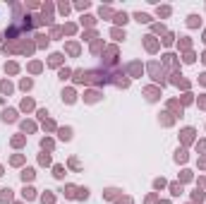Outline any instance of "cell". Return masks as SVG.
<instances>
[{
    "label": "cell",
    "mask_w": 206,
    "mask_h": 204,
    "mask_svg": "<svg viewBox=\"0 0 206 204\" xmlns=\"http://www.w3.org/2000/svg\"><path fill=\"white\" fill-rule=\"evenodd\" d=\"M63 99H65L67 103H72V101H74V91H72V89H67V91H63Z\"/></svg>",
    "instance_id": "cell-10"
},
{
    "label": "cell",
    "mask_w": 206,
    "mask_h": 204,
    "mask_svg": "<svg viewBox=\"0 0 206 204\" xmlns=\"http://www.w3.org/2000/svg\"><path fill=\"white\" fill-rule=\"evenodd\" d=\"M127 72H130V74H139V72H141V65H139V63H130V65H127Z\"/></svg>",
    "instance_id": "cell-6"
},
{
    "label": "cell",
    "mask_w": 206,
    "mask_h": 204,
    "mask_svg": "<svg viewBox=\"0 0 206 204\" xmlns=\"http://www.w3.org/2000/svg\"><path fill=\"white\" fill-rule=\"evenodd\" d=\"M115 22H117V24H125V22H127V15H125V12H122V15H115Z\"/></svg>",
    "instance_id": "cell-20"
},
{
    "label": "cell",
    "mask_w": 206,
    "mask_h": 204,
    "mask_svg": "<svg viewBox=\"0 0 206 204\" xmlns=\"http://www.w3.org/2000/svg\"><path fill=\"white\" fill-rule=\"evenodd\" d=\"M0 197H2V202H10V199H12V190H2Z\"/></svg>",
    "instance_id": "cell-15"
},
{
    "label": "cell",
    "mask_w": 206,
    "mask_h": 204,
    "mask_svg": "<svg viewBox=\"0 0 206 204\" xmlns=\"http://www.w3.org/2000/svg\"><path fill=\"white\" fill-rule=\"evenodd\" d=\"M170 190H172V195H180V192H182V187H180L177 183H175V185H170Z\"/></svg>",
    "instance_id": "cell-29"
},
{
    "label": "cell",
    "mask_w": 206,
    "mask_h": 204,
    "mask_svg": "<svg viewBox=\"0 0 206 204\" xmlns=\"http://www.w3.org/2000/svg\"><path fill=\"white\" fill-rule=\"evenodd\" d=\"M67 51L72 53V55H77V53H79V46H77V43H69V46H67Z\"/></svg>",
    "instance_id": "cell-22"
},
{
    "label": "cell",
    "mask_w": 206,
    "mask_h": 204,
    "mask_svg": "<svg viewBox=\"0 0 206 204\" xmlns=\"http://www.w3.org/2000/svg\"><path fill=\"white\" fill-rule=\"evenodd\" d=\"M38 161L46 166V163H50V156H48V154H41V156H38Z\"/></svg>",
    "instance_id": "cell-24"
},
{
    "label": "cell",
    "mask_w": 206,
    "mask_h": 204,
    "mask_svg": "<svg viewBox=\"0 0 206 204\" xmlns=\"http://www.w3.org/2000/svg\"><path fill=\"white\" fill-rule=\"evenodd\" d=\"M5 72H10V74H14V72H17V63H10V65H5Z\"/></svg>",
    "instance_id": "cell-19"
},
{
    "label": "cell",
    "mask_w": 206,
    "mask_h": 204,
    "mask_svg": "<svg viewBox=\"0 0 206 204\" xmlns=\"http://www.w3.org/2000/svg\"><path fill=\"white\" fill-rule=\"evenodd\" d=\"M0 175H2V168H0Z\"/></svg>",
    "instance_id": "cell-39"
},
{
    "label": "cell",
    "mask_w": 206,
    "mask_h": 204,
    "mask_svg": "<svg viewBox=\"0 0 206 204\" xmlns=\"http://www.w3.org/2000/svg\"><path fill=\"white\" fill-rule=\"evenodd\" d=\"M91 51H94V53H98V51H101V41H96V43H91Z\"/></svg>",
    "instance_id": "cell-31"
},
{
    "label": "cell",
    "mask_w": 206,
    "mask_h": 204,
    "mask_svg": "<svg viewBox=\"0 0 206 204\" xmlns=\"http://www.w3.org/2000/svg\"><path fill=\"white\" fill-rule=\"evenodd\" d=\"M60 63H63V55H60V53H53V55H50V65H53V67H58Z\"/></svg>",
    "instance_id": "cell-7"
},
{
    "label": "cell",
    "mask_w": 206,
    "mask_h": 204,
    "mask_svg": "<svg viewBox=\"0 0 206 204\" xmlns=\"http://www.w3.org/2000/svg\"><path fill=\"white\" fill-rule=\"evenodd\" d=\"M199 106H201V108H206V96H204V99H199Z\"/></svg>",
    "instance_id": "cell-35"
},
{
    "label": "cell",
    "mask_w": 206,
    "mask_h": 204,
    "mask_svg": "<svg viewBox=\"0 0 206 204\" xmlns=\"http://www.w3.org/2000/svg\"><path fill=\"white\" fill-rule=\"evenodd\" d=\"M175 159H177V161H187V151H185V149H180V151H177V156H175Z\"/></svg>",
    "instance_id": "cell-21"
},
{
    "label": "cell",
    "mask_w": 206,
    "mask_h": 204,
    "mask_svg": "<svg viewBox=\"0 0 206 204\" xmlns=\"http://www.w3.org/2000/svg\"><path fill=\"white\" fill-rule=\"evenodd\" d=\"M60 139H65V142L72 139V130H69V127H60Z\"/></svg>",
    "instance_id": "cell-8"
},
{
    "label": "cell",
    "mask_w": 206,
    "mask_h": 204,
    "mask_svg": "<svg viewBox=\"0 0 206 204\" xmlns=\"http://www.w3.org/2000/svg\"><path fill=\"white\" fill-rule=\"evenodd\" d=\"M113 38H117V41H122V38H125V31H120V29H113Z\"/></svg>",
    "instance_id": "cell-18"
},
{
    "label": "cell",
    "mask_w": 206,
    "mask_h": 204,
    "mask_svg": "<svg viewBox=\"0 0 206 204\" xmlns=\"http://www.w3.org/2000/svg\"><path fill=\"white\" fill-rule=\"evenodd\" d=\"M158 15H163V17L170 15V7H158Z\"/></svg>",
    "instance_id": "cell-30"
},
{
    "label": "cell",
    "mask_w": 206,
    "mask_h": 204,
    "mask_svg": "<svg viewBox=\"0 0 206 204\" xmlns=\"http://www.w3.org/2000/svg\"><path fill=\"white\" fill-rule=\"evenodd\" d=\"M197 24H199V17L192 15V17H189V27H197Z\"/></svg>",
    "instance_id": "cell-27"
},
{
    "label": "cell",
    "mask_w": 206,
    "mask_h": 204,
    "mask_svg": "<svg viewBox=\"0 0 206 204\" xmlns=\"http://www.w3.org/2000/svg\"><path fill=\"white\" fill-rule=\"evenodd\" d=\"M199 166H206V159H201V163H199Z\"/></svg>",
    "instance_id": "cell-37"
},
{
    "label": "cell",
    "mask_w": 206,
    "mask_h": 204,
    "mask_svg": "<svg viewBox=\"0 0 206 204\" xmlns=\"http://www.w3.org/2000/svg\"><path fill=\"white\" fill-rule=\"evenodd\" d=\"M194 199H197V202H201V199H204V192H201V190H197V192H194Z\"/></svg>",
    "instance_id": "cell-32"
},
{
    "label": "cell",
    "mask_w": 206,
    "mask_h": 204,
    "mask_svg": "<svg viewBox=\"0 0 206 204\" xmlns=\"http://www.w3.org/2000/svg\"><path fill=\"white\" fill-rule=\"evenodd\" d=\"M199 149H201V151H206V142H201V144H199Z\"/></svg>",
    "instance_id": "cell-36"
},
{
    "label": "cell",
    "mask_w": 206,
    "mask_h": 204,
    "mask_svg": "<svg viewBox=\"0 0 206 204\" xmlns=\"http://www.w3.org/2000/svg\"><path fill=\"white\" fill-rule=\"evenodd\" d=\"M0 89H2V94H10V91H12V84H10V82H2Z\"/></svg>",
    "instance_id": "cell-14"
},
{
    "label": "cell",
    "mask_w": 206,
    "mask_h": 204,
    "mask_svg": "<svg viewBox=\"0 0 206 204\" xmlns=\"http://www.w3.org/2000/svg\"><path fill=\"white\" fill-rule=\"evenodd\" d=\"M204 41H206V38H204Z\"/></svg>",
    "instance_id": "cell-40"
},
{
    "label": "cell",
    "mask_w": 206,
    "mask_h": 204,
    "mask_svg": "<svg viewBox=\"0 0 206 204\" xmlns=\"http://www.w3.org/2000/svg\"><path fill=\"white\" fill-rule=\"evenodd\" d=\"M144 94H146V99H149V101H156V99H158V89H153V87L144 89Z\"/></svg>",
    "instance_id": "cell-4"
},
{
    "label": "cell",
    "mask_w": 206,
    "mask_h": 204,
    "mask_svg": "<svg viewBox=\"0 0 206 204\" xmlns=\"http://www.w3.org/2000/svg\"><path fill=\"white\" fill-rule=\"evenodd\" d=\"M34 175H36L34 168H24L22 170V180H24V183H27V180H34Z\"/></svg>",
    "instance_id": "cell-5"
},
{
    "label": "cell",
    "mask_w": 206,
    "mask_h": 204,
    "mask_svg": "<svg viewBox=\"0 0 206 204\" xmlns=\"http://www.w3.org/2000/svg\"><path fill=\"white\" fill-rule=\"evenodd\" d=\"M69 77V70H60V79H67Z\"/></svg>",
    "instance_id": "cell-33"
},
{
    "label": "cell",
    "mask_w": 206,
    "mask_h": 204,
    "mask_svg": "<svg viewBox=\"0 0 206 204\" xmlns=\"http://www.w3.org/2000/svg\"><path fill=\"white\" fill-rule=\"evenodd\" d=\"M192 137H194V130H192V127H185V130H182V142H185V144H189Z\"/></svg>",
    "instance_id": "cell-3"
},
{
    "label": "cell",
    "mask_w": 206,
    "mask_h": 204,
    "mask_svg": "<svg viewBox=\"0 0 206 204\" xmlns=\"http://www.w3.org/2000/svg\"><path fill=\"white\" fill-rule=\"evenodd\" d=\"M34 197H36L34 187H24V199H34Z\"/></svg>",
    "instance_id": "cell-9"
},
{
    "label": "cell",
    "mask_w": 206,
    "mask_h": 204,
    "mask_svg": "<svg viewBox=\"0 0 206 204\" xmlns=\"http://www.w3.org/2000/svg\"><path fill=\"white\" fill-rule=\"evenodd\" d=\"M117 192H120V190H115V187L105 190V199H115V197H117Z\"/></svg>",
    "instance_id": "cell-11"
},
{
    "label": "cell",
    "mask_w": 206,
    "mask_h": 204,
    "mask_svg": "<svg viewBox=\"0 0 206 204\" xmlns=\"http://www.w3.org/2000/svg\"><path fill=\"white\" fill-rule=\"evenodd\" d=\"M53 175H55V178H63V175H65V168H63V166H55V168H53Z\"/></svg>",
    "instance_id": "cell-13"
},
{
    "label": "cell",
    "mask_w": 206,
    "mask_h": 204,
    "mask_svg": "<svg viewBox=\"0 0 206 204\" xmlns=\"http://www.w3.org/2000/svg\"><path fill=\"white\" fill-rule=\"evenodd\" d=\"M77 197H79V199H86V197H89V190H86V187H82V190H79V195H77Z\"/></svg>",
    "instance_id": "cell-25"
},
{
    "label": "cell",
    "mask_w": 206,
    "mask_h": 204,
    "mask_svg": "<svg viewBox=\"0 0 206 204\" xmlns=\"http://www.w3.org/2000/svg\"><path fill=\"white\" fill-rule=\"evenodd\" d=\"M2 120H5V123H14V120H17V110H12V108H7V110L2 113Z\"/></svg>",
    "instance_id": "cell-2"
},
{
    "label": "cell",
    "mask_w": 206,
    "mask_h": 204,
    "mask_svg": "<svg viewBox=\"0 0 206 204\" xmlns=\"http://www.w3.org/2000/svg\"><path fill=\"white\" fill-rule=\"evenodd\" d=\"M41 146H43V149H53V142H50V139H43Z\"/></svg>",
    "instance_id": "cell-28"
},
{
    "label": "cell",
    "mask_w": 206,
    "mask_h": 204,
    "mask_svg": "<svg viewBox=\"0 0 206 204\" xmlns=\"http://www.w3.org/2000/svg\"><path fill=\"white\" fill-rule=\"evenodd\" d=\"M149 72L153 74V79H156V82H163V77H161V74H163V67H161L158 63H151V65H149Z\"/></svg>",
    "instance_id": "cell-1"
},
{
    "label": "cell",
    "mask_w": 206,
    "mask_h": 204,
    "mask_svg": "<svg viewBox=\"0 0 206 204\" xmlns=\"http://www.w3.org/2000/svg\"><path fill=\"white\" fill-rule=\"evenodd\" d=\"M134 17H137L139 22H151V17H149V15H144V12H137Z\"/></svg>",
    "instance_id": "cell-16"
},
{
    "label": "cell",
    "mask_w": 206,
    "mask_h": 204,
    "mask_svg": "<svg viewBox=\"0 0 206 204\" xmlns=\"http://www.w3.org/2000/svg\"><path fill=\"white\" fill-rule=\"evenodd\" d=\"M22 130H24V132H31V130H34V123H22Z\"/></svg>",
    "instance_id": "cell-23"
},
{
    "label": "cell",
    "mask_w": 206,
    "mask_h": 204,
    "mask_svg": "<svg viewBox=\"0 0 206 204\" xmlns=\"http://www.w3.org/2000/svg\"><path fill=\"white\" fill-rule=\"evenodd\" d=\"M204 63H206V53H204Z\"/></svg>",
    "instance_id": "cell-38"
},
{
    "label": "cell",
    "mask_w": 206,
    "mask_h": 204,
    "mask_svg": "<svg viewBox=\"0 0 206 204\" xmlns=\"http://www.w3.org/2000/svg\"><path fill=\"white\" fill-rule=\"evenodd\" d=\"M163 43H166V46H170V43H172V34L166 36V38H163Z\"/></svg>",
    "instance_id": "cell-34"
},
{
    "label": "cell",
    "mask_w": 206,
    "mask_h": 204,
    "mask_svg": "<svg viewBox=\"0 0 206 204\" xmlns=\"http://www.w3.org/2000/svg\"><path fill=\"white\" fill-rule=\"evenodd\" d=\"M41 202H43V204H53V195H50V192H46V195L41 197Z\"/></svg>",
    "instance_id": "cell-17"
},
{
    "label": "cell",
    "mask_w": 206,
    "mask_h": 204,
    "mask_svg": "<svg viewBox=\"0 0 206 204\" xmlns=\"http://www.w3.org/2000/svg\"><path fill=\"white\" fill-rule=\"evenodd\" d=\"M22 108H24V110H29V108H34V103L29 101V99H24V101H22Z\"/></svg>",
    "instance_id": "cell-26"
},
{
    "label": "cell",
    "mask_w": 206,
    "mask_h": 204,
    "mask_svg": "<svg viewBox=\"0 0 206 204\" xmlns=\"http://www.w3.org/2000/svg\"><path fill=\"white\" fill-rule=\"evenodd\" d=\"M146 48H149V51H156V41H153V36H146Z\"/></svg>",
    "instance_id": "cell-12"
}]
</instances>
